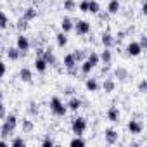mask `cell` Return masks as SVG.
Segmentation results:
<instances>
[{
    "instance_id": "35",
    "label": "cell",
    "mask_w": 147,
    "mask_h": 147,
    "mask_svg": "<svg viewBox=\"0 0 147 147\" xmlns=\"http://www.w3.org/2000/svg\"><path fill=\"white\" fill-rule=\"evenodd\" d=\"M78 9H80L82 12H88V0H82L80 5H78Z\"/></svg>"
},
{
    "instance_id": "42",
    "label": "cell",
    "mask_w": 147,
    "mask_h": 147,
    "mask_svg": "<svg viewBox=\"0 0 147 147\" xmlns=\"http://www.w3.org/2000/svg\"><path fill=\"white\" fill-rule=\"evenodd\" d=\"M97 14H99V16H100L102 19H107V18H109V12H107V11H106V12H100V11H99Z\"/></svg>"
},
{
    "instance_id": "40",
    "label": "cell",
    "mask_w": 147,
    "mask_h": 147,
    "mask_svg": "<svg viewBox=\"0 0 147 147\" xmlns=\"http://www.w3.org/2000/svg\"><path fill=\"white\" fill-rule=\"evenodd\" d=\"M5 114H7V113H5V106L2 104V100H0V118L4 119V118H5Z\"/></svg>"
},
{
    "instance_id": "45",
    "label": "cell",
    "mask_w": 147,
    "mask_h": 147,
    "mask_svg": "<svg viewBox=\"0 0 147 147\" xmlns=\"http://www.w3.org/2000/svg\"><path fill=\"white\" fill-rule=\"evenodd\" d=\"M0 100H2V90H0Z\"/></svg>"
},
{
    "instance_id": "32",
    "label": "cell",
    "mask_w": 147,
    "mask_h": 147,
    "mask_svg": "<svg viewBox=\"0 0 147 147\" xmlns=\"http://www.w3.org/2000/svg\"><path fill=\"white\" fill-rule=\"evenodd\" d=\"M73 55H75L76 62H82V61L87 57V52H85V50H76V52H73Z\"/></svg>"
},
{
    "instance_id": "3",
    "label": "cell",
    "mask_w": 147,
    "mask_h": 147,
    "mask_svg": "<svg viewBox=\"0 0 147 147\" xmlns=\"http://www.w3.org/2000/svg\"><path fill=\"white\" fill-rule=\"evenodd\" d=\"M71 130L75 135H83L85 130H87V119L82 118V116H76V118H73L71 121Z\"/></svg>"
},
{
    "instance_id": "27",
    "label": "cell",
    "mask_w": 147,
    "mask_h": 147,
    "mask_svg": "<svg viewBox=\"0 0 147 147\" xmlns=\"http://www.w3.org/2000/svg\"><path fill=\"white\" fill-rule=\"evenodd\" d=\"M100 11V5H99V2L97 0H88V12H92V14H97Z\"/></svg>"
},
{
    "instance_id": "31",
    "label": "cell",
    "mask_w": 147,
    "mask_h": 147,
    "mask_svg": "<svg viewBox=\"0 0 147 147\" xmlns=\"http://www.w3.org/2000/svg\"><path fill=\"white\" fill-rule=\"evenodd\" d=\"M7 24H9V18H7V14L5 12H0V28H7Z\"/></svg>"
},
{
    "instance_id": "22",
    "label": "cell",
    "mask_w": 147,
    "mask_h": 147,
    "mask_svg": "<svg viewBox=\"0 0 147 147\" xmlns=\"http://www.w3.org/2000/svg\"><path fill=\"white\" fill-rule=\"evenodd\" d=\"M61 28H62L64 33L71 31V30H73V21H71V18H64V19L61 21Z\"/></svg>"
},
{
    "instance_id": "11",
    "label": "cell",
    "mask_w": 147,
    "mask_h": 147,
    "mask_svg": "<svg viewBox=\"0 0 147 147\" xmlns=\"http://www.w3.org/2000/svg\"><path fill=\"white\" fill-rule=\"evenodd\" d=\"M62 62H64V67L66 69H71V67H76L78 66V62H76V59H75V55H73V54H66Z\"/></svg>"
},
{
    "instance_id": "2",
    "label": "cell",
    "mask_w": 147,
    "mask_h": 147,
    "mask_svg": "<svg viewBox=\"0 0 147 147\" xmlns=\"http://www.w3.org/2000/svg\"><path fill=\"white\" fill-rule=\"evenodd\" d=\"M49 106H50V111H52L55 116H64V114L67 113V107L64 106V102H62L59 97H52L50 102H49Z\"/></svg>"
},
{
    "instance_id": "17",
    "label": "cell",
    "mask_w": 147,
    "mask_h": 147,
    "mask_svg": "<svg viewBox=\"0 0 147 147\" xmlns=\"http://www.w3.org/2000/svg\"><path fill=\"white\" fill-rule=\"evenodd\" d=\"M85 87H87L88 92H97V88H99V82H97V78H87Z\"/></svg>"
},
{
    "instance_id": "5",
    "label": "cell",
    "mask_w": 147,
    "mask_h": 147,
    "mask_svg": "<svg viewBox=\"0 0 147 147\" xmlns=\"http://www.w3.org/2000/svg\"><path fill=\"white\" fill-rule=\"evenodd\" d=\"M142 130H144V125H142V121H140V119L131 118V119L128 121V131H130L131 135H140V133H142Z\"/></svg>"
},
{
    "instance_id": "30",
    "label": "cell",
    "mask_w": 147,
    "mask_h": 147,
    "mask_svg": "<svg viewBox=\"0 0 147 147\" xmlns=\"http://www.w3.org/2000/svg\"><path fill=\"white\" fill-rule=\"evenodd\" d=\"M11 145H12V147H24V145H26V140H24L23 137H14V138L11 140Z\"/></svg>"
},
{
    "instance_id": "14",
    "label": "cell",
    "mask_w": 147,
    "mask_h": 147,
    "mask_svg": "<svg viewBox=\"0 0 147 147\" xmlns=\"http://www.w3.org/2000/svg\"><path fill=\"white\" fill-rule=\"evenodd\" d=\"M66 107H67L69 111H78V109L82 107V100H80L78 97H71V99L67 100V104H66Z\"/></svg>"
},
{
    "instance_id": "21",
    "label": "cell",
    "mask_w": 147,
    "mask_h": 147,
    "mask_svg": "<svg viewBox=\"0 0 147 147\" xmlns=\"http://www.w3.org/2000/svg\"><path fill=\"white\" fill-rule=\"evenodd\" d=\"M55 42H57L59 47H66V45H67V36H66V33H64V31H59V33L55 35Z\"/></svg>"
},
{
    "instance_id": "6",
    "label": "cell",
    "mask_w": 147,
    "mask_h": 147,
    "mask_svg": "<svg viewBox=\"0 0 147 147\" xmlns=\"http://www.w3.org/2000/svg\"><path fill=\"white\" fill-rule=\"evenodd\" d=\"M142 47H140V43L138 42H130L128 45H126V54L128 55H131V57H137V55H140L142 54Z\"/></svg>"
},
{
    "instance_id": "26",
    "label": "cell",
    "mask_w": 147,
    "mask_h": 147,
    "mask_svg": "<svg viewBox=\"0 0 147 147\" xmlns=\"http://www.w3.org/2000/svg\"><path fill=\"white\" fill-rule=\"evenodd\" d=\"M85 144H87V142L82 138V135H76L75 138H73V140L69 142V145H71V147H83Z\"/></svg>"
},
{
    "instance_id": "29",
    "label": "cell",
    "mask_w": 147,
    "mask_h": 147,
    "mask_svg": "<svg viewBox=\"0 0 147 147\" xmlns=\"http://www.w3.org/2000/svg\"><path fill=\"white\" fill-rule=\"evenodd\" d=\"M87 59L92 62V66H94V67L100 62V57H99V54H97V52H90V54H87Z\"/></svg>"
},
{
    "instance_id": "43",
    "label": "cell",
    "mask_w": 147,
    "mask_h": 147,
    "mask_svg": "<svg viewBox=\"0 0 147 147\" xmlns=\"http://www.w3.org/2000/svg\"><path fill=\"white\" fill-rule=\"evenodd\" d=\"M7 145H9V142H5V138L0 140V147H7Z\"/></svg>"
},
{
    "instance_id": "9",
    "label": "cell",
    "mask_w": 147,
    "mask_h": 147,
    "mask_svg": "<svg viewBox=\"0 0 147 147\" xmlns=\"http://www.w3.org/2000/svg\"><path fill=\"white\" fill-rule=\"evenodd\" d=\"M42 57H43V61H45L49 66H55V64H57V59H55L52 49H45V50H42Z\"/></svg>"
},
{
    "instance_id": "24",
    "label": "cell",
    "mask_w": 147,
    "mask_h": 147,
    "mask_svg": "<svg viewBox=\"0 0 147 147\" xmlns=\"http://www.w3.org/2000/svg\"><path fill=\"white\" fill-rule=\"evenodd\" d=\"M114 78L126 80V78H128V71H126L125 67H116V71H114Z\"/></svg>"
},
{
    "instance_id": "36",
    "label": "cell",
    "mask_w": 147,
    "mask_h": 147,
    "mask_svg": "<svg viewBox=\"0 0 147 147\" xmlns=\"http://www.w3.org/2000/svg\"><path fill=\"white\" fill-rule=\"evenodd\" d=\"M26 26H28V21L21 18V19L18 21V30H26Z\"/></svg>"
},
{
    "instance_id": "33",
    "label": "cell",
    "mask_w": 147,
    "mask_h": 147,
    "mask_svg": "<svg viewBox=\"0 0 147 147\" xmlns=\"http://www.w3.org/2000/svg\"><path fill=\"white\" fill-rule=\"evenodd\" d=\"M75 7H76L75 0H64V9L66 11H75Z\"/></svg>"
},
{
    "instance_id": "15",
    "label": "cell",
    "mask_w": 147,
    "mask_h": 147,
    "mask_svg": "<svg viewBox=\"0 0 147 147\" xmlns=\"http://www.w3.org/2000/svg\"><path fill=\"white\" fill-rule=\"evenodd\" d=\"M47 67H49V64L43 61V57H36V59H35V69H36L38 73H45Z\"/></svg>"
},
{
    "instance_id": "20",
    "label": "cell",
    "mask_w": 147,
    "mask_h": 147,
    "mask_svg": "<svg viewBox=\"0 0 147 147\" xmlns=\"http://www.w3.org/2000/svg\"><path fill=\"white\" fill-rule=\"evenodd\" d=\"M36 14H38V11H36L35 7H28V9L24 11V14H23V19L31 21V19H35V18H36Z\"/></svg>"
},
{
    "instance_id": "18",
    "label": "cell",
    "mask_w": 147,
    "mask_h": 147,
    "mask_svg": "<svg viewBox=\"0 0 147 147\" xmlns=\"http://www.w3.org/2000/svg\"><path fill=\"white\" fill-rule=\"evenodd\" d=\"M99 57H100V61H102L104 64H109V62L113 61V52H111V49H106V47H104V50H102V54H100Z\"/></svg>"
},
{
    "instance_id": "19",
    "label": "cell",
    "mask_w": 147,
    "mask_h": 147,
    "mask_svg": "<svg viewBox=\"0 0 147 147\" xmlns=\"http://www.w3.org/2000/svg\"><path fill=\"white\" fill-rule=\"evenodd\" d=\"M114 87H116V83H114V80H113V78H106V80H104V83H102V88H104V92H106V94H111V92L114 90Z\"/></svg>"
},
{
    "instance_id": "23",
    "label": "cell",
    "mask_w": 147,
    "mask_h": 147,
    "mask_svg": "<svg viewBox=\"0 0 147 147\" xmlns=\"http://www.w3.org/2000/svg\"><path fill=\"white\" fill-rule=\"evenodd\" d=\"M119 11V0H111L109 5H107V12L109 14H116Z\"/></svg>"
},
{
    "instance_id": "39",
    "label": "cell",
    "mask_w": 147,
    "mask_h": 147,
    "mask_svg": "<svg viewBox=\"0 0 147 147\" xmlns=\"http://www.w3.org/2000/svg\"><path fill=\"white\" fill-rule=\"evenodd\" d=\"M5 71H7V67H5V64H4V61H0V78H2V76L5 75Z\"/></svg>"
},
{
    "instance_id": "4",
    "label": "cell",
    "mask_w": 147,
    "mask_h": 147,
    "mask_svg": "<svg viewBox=\"0 0 147 147\" xmlns=\"http://www.w3.org/2000/svg\"><path fill=\"white\" fill-rule=\"evenodd\" d=\"M73 30L76 31V35H87V33H90V23L85 19H80L73 24Z\"/></svg>"
},
{
    "instance_id": "38",
    "label": "cell",
    "mask_w": 147,
    "mask_h": 147,
    "mask_svg": "<svg viewBox=\"0 0 147 147\" xmlns=\"http://www.w3.org/2000/svg\"><path fill=\"white\" fill-rule=\"evenodd\" d=\"M138 43H140L142 49H145V47H147V36H145V35H140V42H138Z\"/></svg>"
},
{
    "instance_id": "12",
    "label": "cell",
    "mask_w": 147,
    "mask_h": 147,
    "mask_svg": "<svg viewBox=\"0 0 147 147\" xmlns=\"http://www.w3.org/2000/svg\"><path fill=\"white\" fill-rule=\"evenodd\" d=\"M107 119L113 121V123L119 121V109H118L116 106H111V107L107 109Z\"/></svg>"
},
{
    "instance_id": "25",
    "label": "cell",
    "mask_w": 147,
    "mask_h": 147,
    "mask_svg": "<svg viewBox=\"0 0 147 147\" xmlns=\"http://www.w3.org/2000/svg\"><path fill=\"white\" fill-rule=\"evenodd\" d=\"M23 131L24 133H31L33 131V128H35V125H33V121L31 119H23Z\"/></svg>"
},
{
    "instance_id": "28",
    "label": "cell",
    "mask_w": 147,
    "mask_h": 147,
    "mask_svg": "<svg viewBox=\"0 0 147 147\" xmlns=\"http://www.w3.org/2000/svg\"><path fill=\"white\" fill-rule=\"evenodd\" d=\"M92 69H94V66H92V62H90L88 59L82 61V73H83V75H88Z\"/></svg>"
},
{
    "instance_id": "16",
    "label": "cell",
    "mask_w": 147,
    "mask_h": 147,
    "mask_svg": "<svg viewBox=\"0 0 147 147\" xmlns=\"http://www.w3.org/2000/svg\"><path fill=\"white\" fill-rule=\"evenodd\" d=\"M21 54H23V52H21L18 47H9V49H7V57L12 59V61H18V59L21 57Z\"/></svg>"
},
{
    "instance_id": "1",
    "label": "cell",
    "mask_w": 147,
    "mask_h": 147,
    "mask_svg": "<svg viewBox=\"0 0 147 147\" xmlns=\"http://www.w3.org/2000/svg\"><path fill=\"white\" fill-rule=\"evenodd\" d=\"M16 126H18V118H16V114H5L4 125H2V128H0V137H2V138H7V137L16 130Z\"/></svg>"
},
{
    "instance_id": "44",
    "label": "cell",
    "mask_w": 147,
    "mask_h": 147,
    "mask_svg": "<svg viewBox=\"0 0 147 147\" xmlns=\"http://www.w3.org/2000/svg\"><path fill=\"white\" fill-rule=\"evenodd\" d=\"M142 14H147V4H142Z\"/></svg>"
},
{
    "instance_id": "8",
    "label": "cell",
    "mask_w": 147,
    "mask_h": 147,
    "mask_svg": "<svg viewBox=\"0 0 147 147\" xmlns=\"http://www.w3.org/2000/svg\"><path fill=\"white\" fill-rule=\"evenodd\" d=\"M16 47L24 54L26 50H30V40H28V36H24V35H19L18 36V40H16Z\"/></svg>"
},
{
    "instance_id": "7",
    "label": "cell",
    "mask_w": 147,
    "mask_h": 147,
    "mask_svg": "<svg viewBox=\"0 0 147 147\" xmlns=\"http://www.w3.org/2000/svg\"><path fill=\"white\" fill-rule=\"evenodd\" d=\"M118 131L116 130H113V128H107L106 131H104V140H106V144H109V145H113V144H116L118 142Z\"/></svg>"
},
{
    "instance_id": "13",
    "label": "cell",
    "mask_w": 147,
    "mask_h": 147,
    "mask_svg": "<svg viewBox=\"0 0 147 147\" xmlns=\"http://www.w3.org/2000/svg\"><path fill=\"white\" fill-rule=\"evenodd\" d=\"M19 78H21L24 83H31V80H33V73H31L28 67H21V71H19Z\"/></svg>"
},
{
    "instance_id": "37",
    "label": "cell",
    "mask_w": 147,
    "mask_h": 147,
    "mask_svg": "<svg viewBox=\"0 0 147 147\" xmlns=\"http://www.w3.org/2000/svg\"><path fill=\"white\" fill-rule=\"evenodd\" d=\"M138 90H140L142 94H144V92L147 90V80H145V78H144V80H142V82L138 83Z\"/></svg>"
},
{
    "instance_id": "10",
    "label": "cell",
    "mask_w": 147,
    "mask_h": 147,
    "mask_svg": "<svg viewBox=\"0 0 147 147\" xmlns=\"http://www.w3.org/2000/svg\"><path fill=\"white\" fill-rule=\"evenodd\" d=\"M100 42H102V45H104L106 49H111V47L114 45V36H113L109 31H104V33L100 35Z\"/></svg>"
},
{
    "instance_id": "41",
    "label": "cell",
    "mask_w": 147,
    "mask_h": 147,
    "mask_svg": "<svg viewBox=\"0 0 147 147\" xmlns=\"http://www.w3.org/2000/svg\"><path fill=\"white\" fill-rule=\"evenodd\" d=\"M28 109H30L31 114H36V113H38V107H35V102H30V107H28Z\"/></svg>"
},
{
    "instance_id": "34",
    "label": "cell",
    "mask_w": 147,
    "mask_h": 147,
    "mask_svg": "<svg viewBox=\"0 0 147 147\" xmlns=\"http://www.w3.org/2000/svg\"><path fill=\"white\" fill-rule=\"evenodd\" d=\"M42 145H43V147H52V145H55V140H54L52 137H45V138L42 140Z\"/></svg>"
}]
</instances>
